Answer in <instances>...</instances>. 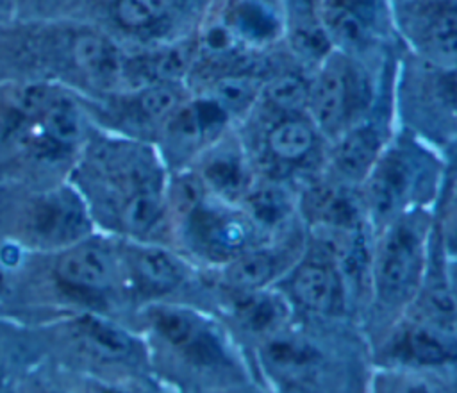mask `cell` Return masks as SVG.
<instances>
[{
    "mask_svg": "<svg viewBox=\"0 0 457 393\" xmlns=\"http://www.w3.org/2000/svg\"><path fill=\"white\" fill-rule=\"evenodd\" d=\"M427 225L414 214L395 218L377 243L371 273L378 298L387 305L407 302L418 289L425 263Z\"/></svg>",
    "mask_w": 457,
    "mask_h": 393,
    "instance_id": "1",
    "label": "cell"
},
{
    "mask_svg": "<svg viewBox=\"0 0 457 393\" xmlns=\"http://www.w3.org/2000/svg\"><path fill=\"white\" fill-rule=\"evenodd\" d=\"M366 88L355 68L339 54H328L309 84L311 121L325 134H339L357 107L364 105Z\"/></svg>",
    "mask_w": 457,
    "mask_h": 393,
    "instance_id": "2",
    "label": "cell"
},
{
    "mask_svg": "<svg viewBox=\"0 0 457 393\" xmlns=\"http://www.w3.org/2000/svg\"><path fill=\"white\" fill-rule=\"evenodd\" d=\"M184 220L193 248L212 261L228 263L253 247L255 223L246 213L204 202Z\"/></svg>",
    "mask_w": 457,
    "mask_h": 393,
    "instance_id": "3",
    "label": "cell"
},
{
    "mask_svg": "<svg viewBox=\"0 0 457 393\" xmlns=\"http://www.w3.org/2000/svg\"><path fill=\"white\" fill-rule=\"evenodd\" d=\"M400 21L425 57L457 66V0H407Z\"/></svg>",
    "mask_w": 457,
    "mask_h": 393,
    "instance_id": "4",
    "label": "cell"
},
{
    "mask_svg": "<svg viewBox=\"0 0 457 393\" xmlns=\"http://www.w3.org/2000/svg\"><path fill=\"white\" fill-rule=\"evenodd\" d=\"M427 166L416 154L395 148L380 154L366 180V198L377 216L396 214L418 193Z\"/></svg>",
    "mask_w": 457,
    "mask_h": 393,
    "instance_id": "5",
    "label": "cell"
},
{
    "mask_svg": "<svg viewBox=\"0 0 457 393\" xmlns=\"http://www.w3.org/2000/svg\"><path fill=\"white\" fill-rule=\"evenodd\" d=\"M318 252L300 261L289 279L287 289L291 298L303 309L318 314H332L343 307L345 279L339 272L334 255Z\"/></svg>",
    "mask_w": 457,
    "mask_h": 393,
    "instance_id": "6",
    "label": "cell"
},
{
    "mask_svg": "<svg viewBox=\"0 0 457 393\" xmlns=\"http://www.w3.org/2000/svg\"><path fill=\"white\" fill-rule=\"evenodd\" d=\"M380 0H325L321 25L330 41L346 48H362L378 25Z\"/></svg>",
    "mask_w": 457,
    "mask_h": 393,
    "instance_id": "7",
    "label": "cell"
},
{
    "mask_svg": "<svg viewBox=\"0 0 457 393\" xmlns=\"http://www.w3.org/2000/svg\"><path fill=\"white\" fill-rule=\"evenodd\" d=\"M59 279L79 289H104L116 273L114 257L98 243H86L64 254L57 266Z\"/></svg>",
    "mask_w": 457,
    "mask_h": 393,
    "instance_id": "8",
    "label": "cell"
},
{
    "mask_svg": "<svg viewBox=\"0 0 457 393\" xmlns=\"http://www.w3.org/2000/svg\"><path fill=\"white\" fill-rule=\"evenodd\" d=\"M382 152V139L375 127L368 123L353 125L339 134L332 152V163L337 173L346 180H364L373 170Z\"/></svg>",
    "mask_w": 457,
    "mask_h": 393,
    "instance_id": "9",
    "label": "cell"
},
{
    "mask_svg": "<svg viewBox=\"0 0 457 393\" xmlns=\"http://www.w3.org/2000/svg\"><path fill=\"white\" fill-rule=\"evenodd\" d=\"M155 329L173 347L184 348L193 359L211 363L220 357L221 350L212 334H209L198 320L180 309H159L154 314Z\"/></svg>",
    "mask_w": 457,
    "mask_h": 393,
    "instance_id": "10",
    "label": "cell"
},
{
    "mask_svg": "<svg viewBox=\"0 0 457 393\" xmlns=\"http://www.w3.org/2000/svg\"><path fill=\"white\" fill-rule=\"evenodd\" d=\"M398 352L420 364H441L457 359V338L436 323H416L407 327L398 341Z\"/></svg>",
    "mask_w": 457,
    "mask_h": 393,
    "instance_id": "11",
    "label": "cell"
},
{
    "mask_svg": "<svg viewBox=\"0 0 457 393\" xmlns=\"http://www.w3.org/2000/svg\"><path fill=\"white\" fill-rule=\"evenodd\" d=\"M268 154L284 164H298L316 146V127L300 114H282L266 132Z\"/></svg>",
    "mask_w": 457,
    "mask_h": 393,
    "instance_id": "12",
    "label": "cell"
},
{
    "mask_svg": "<svg viewBox=\"0 0 457 393\" xmlns=\"http://www.w3.org/2000/svg\"><path fill=\"white\" fill-rule=\"evenodd\" d=\"M221 20L241 43H268L280 32V16L266 0H234Z\"/></svg>",
    "mask_w": 457,
    "mask_h": 393,
    "instance_id": "13",
    "label": "cell"
},
{
    "mask_svg": "<svg viewBox=\"0 0 457 393\" xmlns=\"http://www.w3.org/2000/svg\"><path fill=\"white\" fill-rule=\"evenodd\" d=\"M34 229L48 239H73L84 227L80 205L68 195H50L43 198L32 214Z\"/></svg>",
    "mask_w": 457,
    "mask_h": 393,
    "instance_id": "14",
    "label": "cell"
},
{
    "mask_svg": "<svg viewBox=\"0 0 457 393\" xmlns=\"http://www.w3.org/2000/svg\"><path fill=\"white\" fill-rule=\"evenodd\" d=\"M282 263V254L268 248L252 247L250 250L239 254L227 263L225 280L228 282V286L239 291L262 289L270 280L278 275Z\"/></svg>",
    "mask_w": 457,
    "mask_h": 393,
    "instance_id": "15",
    "label": "cell"
},
{
    "mask_svg": "<svg viewBox=\"0 0 457 393\" xmlns=\"http://www.w3.org/2000/svg\"><path fill=\"white\" fill-rule=\"evenodd\" d=\"M307 213L321 225L353 230L359 223L353 198L339 186L318 184L307 189Z\"/></svg>",
    "mask_w": 457,
    "mask_h": 393,
    "instance_id": "16",
    "label": "cell"
},
{
    "mask_svg": "<svg viewBox=\"0 0 457 393\" xmlns=\"http://www.w3.org/2000/svg\"><path fill=\"white\" fill-rule=\"evenodd\" d=\"M202 180L225 198H237L250 189L246 163L232 146H223L212 152L204 164Z\"/></svg>",
    "mask_w": 457,
    "mask_h": 393,
    "instance_id": "17",
    "label": "cell"
},
{
    "mask_svg": "<svg viewBox=\"0 0 457 393\" xmlns=\"http://www.w3.org/2000/svg\"><path fill=\"white\" fill-rule=\"evenodd\" d=\"M75 63L93 79L114 80L121 71V59L116 46L98 34H80L73 41Z\"/></svg>",
    "mask_w": 457,
    "mask_h": 393,
    "instance_id": "18",
    "label": "cell"
},
{
    "mask_svg": "<svg viewBox=\"0 0 457 393\" xmlns=\"http://www.w3.org/2000/svg\"><path fill=\"white\" fill-rule=\"evenodd\" d=\"M245 213L250 216L255 227L262 229L280 227L284 222H287L293 211V204L287 193L275 184L253 188L252 191L248 189L245 193Z\"/></svg>",
    "mask_w": 457,
    "mask_h": 393,
    "instance_id": "19",
    "label": "cell"
},
{
    "mask_svg": "<svg viewBox=\"0 0 457 393\" xmlns=\"http://www.w3.org/2000/svg\"><path fill=\"white\" fill-rule=\"evenodd\" d=\"M134 264L141 282L155 291L173 289L184 279L182 264L159 248H145L137 252Z\"/></svg>",
    "mask_w": 457,
    "mask_h": 393,
    "instance_id": "20",
    "label": "cell"
},
{
    "mask_svg": "<svg viewBox=\"0 0 457 393\" xmlns=\"http://www.w3.org/2000/svg\"><path fill=\"white\" fill-rule=\"evenodd\" d=\"M268 105L280 114H300L307 107L309 84L293 73H284L262 88Z\"/></svg>",
    "mask_w": 457,
    "mask_h": 393,
    "instance_id": "21",
    "label": "cell"
},
{
    "mask_svg": "<svg viewBox=\"0 0 457 393\" xmlns=\"http://www.w3.org/2000/svg\"><path fill=\"white\" fill-rule=\"evenodd\" d=\"M261 91L262 86L255 77L237 73L220 77L209 96L214 98L227 113H241L255 102Z\"/></svg>",
    "mask_w": 457,
    "mask_h": 393,
    "instance_id": "22",
    "label": "cell"
},
{
    "mask_svg": "<svg viewBox=\"0 0 457 393\" xmlns=\"http://www.w3.org/2000/svg\"><path fill=\"white\" fill-rule=\"evenodd\" d=\"M79 332L96 352L104 355L121 357L130 350V339L123 334V330L100 318L82 316L79 320Z\"/></svg>",
    "mask_w": 457,
    "mask_h": 393,
    "instance_id": "23",
    "label": "cell"
},
{
    "mask_svg": "<svg viewBox=\"0 0 457 393\" xmlns=\"http://www.w3.org/2000/svg\"><path fill=\"white\" fill-rule=\"evenodd\" d=\"M259 289L245 291V297L241 302H237V316L241 323L253 330L262 332L271 329L282 316V305L280 302L273 300L270 295L257 293Z\"/></svg>",
    "mask_w": 457,
    "mask_h": 393,
    "instance_id": "24",
    "label": "cell"
},
{
    "mask_svg": "<svg viewBox=\"0 0 457 393\" xmlns=\"http://www.w3.org/2000/svg\"><path fill=\"white\" fill-rule=\"evenodd\" d=\"M171 9V0H116L114 14L121 27L143 30L159 23Z\"/></svg>",
    "mask_w": 457,
    "mask_h": 393,
    "instance_id": "25",
    "label": "cell"
},
{
    "mask_svg": "<svg viewBox=\"0 0 457 393\" xmlns=\"http://www.w3.org/2000/svg\"><path fill=\"white\" fill-rule=\"evenodd\" d=\"M161 198L150 189L143 188L130 195L123 205V222L134 232H148L161 218Z\"/></svg>",
    "mask_w": 457,
    "mask_h": 393,
    "instance_id": "26",
    "label": "cell"
},
{
    "mask_svg": "<svg viewBox=\"0 0 457 393\" xmlns=\"http://www.w3.org/2000/svg\"><path fill=\"white\" fill-rule=\"evenodd\" d=\"M180 104L177 89L168 82H155L145 88L137 96L139 113L148 120L170 118Z\"/></svg>",
    "mask_w": 457,
    "mask_h": 393,
    "instance_id": "27",
    "label": "cell"
},
{
    "mask_svg": "<svg viewBox=\"0 0 457 393\" xmlns=\"http://www.w3.org/2000/svg\"><path fill=\"white\" fill-rule=\"evenodd\" d=\"M266 357L270 363L280 368H296L311 363L316 357V352L311 345L298 338H273L266 343Z\"/></svg>",
    "mask_w": 457,
    "mask_h": 393,
    "instance_id": "28",
    "label": "cell"
},
{
    "mask_svg": "<svg viewBox=\"0 0 457 393\" xmlns=\"http://www.w3.org/2000/svg\"><path fill=\"white\" fill-rule=\"evenodd\" d=\"M291 43L300 55L323 61L330 54L332 41L321 23H300L291 32Z\"/></svg>",
    "mask_w": 457,
    "mask_h": 393,
    "instance_id": "29",
    "label": "cell"
},
{
    "mask_svg": "<svg viewBox=\"0 0 457 393\" xmlns=\"http://www.w3.org/2000/svg\"><path fill=\"white\" fill-rule=\"evenodd\" d=\"M239 38L232 32V29L223 21H214L211 25H207V29L204 30L202 38H200V50L211 57V59H223L230 54L236 52L237 45H239Z\"/></svg>",
    "mask_w": 457,
    "mask_h": 393,
    "instance_id": "30",
    "label": "cell"
},
{
    "mask_svg": "<svg viewBox=\"0 0 457 393\" xmlns=\"http://www.w3.org/2000/svg\"><path fill=\"white\" fill-rule=\"evenodd\" d=\"M205 182L195 175H184L180 177L171 189V200L175 209L187 218L196 207L204 204L205 198Z\"/></svg>",
    "mask_w": 457,
    "mask_h": 393,
    "instance_id": "31",
    "label": "cell"
},
{
    "mask_svg": "<svg viewBox=\"0 0 457 393\" xmlns=\"http://www.w3.org/2000/svg\"><path fill=\"white\" fill-rule=\"evenodd\" d=\"M436 96L439 105L457 118V66H441L436 77Z\"/></svg>",
    "mask_w": 457,
    "mask_h": 393,
    "instance_id": "32",
    "label": "cell"
},
{
    "mask_svg": "<svg viewBox=\"0 0 457 393\" xmlns=\"http://www.w3.org/2000/svg\"><path fill=\"white\" fill-rule=\"evenodd\" d=\"M445 248L450 255L457 257V202L452 205L450 214L445 223Z\"/></svg>",
    "mask_w": 457,
    "mask_h": 393,
    "instance_id": "33",
    "label": "cell"
},
{
    "mask_svg": "<svg viewBox=\"0 0 457 393\" xmlns=\"http://www.w3.org/2000/svg\"><path fill=\"white\" fill-rule=\"evenodd\" d=\"M450 279H452V286H450V289H452V293H453V297H455V300H457V263L453 264V268H452V275H450Z\"/></svg>",
    "mask_w": 457,
    "mask_h": 393,
    "instance_id": "34",
    "label": "cell"
},
{
    "mask_svg": "<svg viewBox=\"0 0 457 393\" xmlns=\"http://www.w3.org/2000/svg\"><path fill=\"white\" fill-rule=\"evenodd\" d=\"M105 2H111V4H114V2H116V0H105Z\"/></svg>",
    "mask_w": 457,
    "mask_h": 393,
    "instance_id": "35",
    "label": "cell"
}]
</instances>
